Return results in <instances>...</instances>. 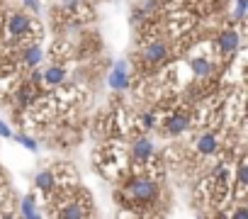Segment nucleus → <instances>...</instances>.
Listing matches in <instances>:
<instances>
[{
  "label": "nucleus",
  "instance_id": "obj_6",
  "mask_svg": "<svg viewBox=\"0 0 248 219\" xmlns=\"http://www.w3.org/2000/svg\"><path fill=\"white\" fill-rule=\"evenodd\" d=\"M107 85L112 90H117V93L129 88V66H127V61H124V59H117L114 61V66H112V71L107 76Z\"/></svg>",
  "mask_w": 248,
  "mask_h": 219
},
{
  "label": "nucleus",
  "instance_id": "obj_17",
  "mask_svg": "<svg viewBox=\"0 0 248 219\" xmlns=\"http://www.w3.org/2000/svg\"><path fill=\"white\" fill-rule=\"evenodd\" d=\"M156 8H158V0H144V5H141L139 10H141V15H144V17H149V15H154V13H156Z\"/></svg>",
  "mask_w": 248,
  "mask_h": 219
},
{
  "label": "nucleus",
  "instance_id": "obj_5",
  "mask_svg": "<svg viewBox=\"0 0 248 219\" xmlns=\"http://www.w3.org/2000/svg\"><path fill=\"white\" fill-rule=\"evenodd\" d=\"M129 154H132V161L137 166H144V163H149L156 156V144L149 137H137L129 144Z\"/></svg>",
  "mask_w": 248,
  "mask_h": 219
},
{
  "label": "nucleus",
  "instance_id": "obj_13",
  "mask_svg": "<svg viewBox=\"0 0 248 219\" xmlns=\"http://www.w3.org/2000/svg\"><path fill=\"white\" fill-rule=\"evenodd\" d=\"M190 71L197 78H209L214 73V63L209 59H204V56H192L190 59Z\"/></svg>",
  "mask_w": 248,
  "mask_h": 219
},
{
  "label": "nucleus",
  "instance_id": "obj_16",
  "mask_svg": "<svg viewBox=\"0 0 248 219\" xmlns=\"http://www.w3.org/2000/svg\"><path fill=\"white\" fill-rule=\"evenodd\" d=\"M246 15H248V0H236V8H233V13H231V20L243 22Z\"/></svg>",
  "mask_w": 248,
  "mask_h": 219
},
{
  "label": "nucleus",
  "instance_id": "obj_8",
  "mask_svg": "<svg viewBox=\"0 0 248 219\" xmlns=\"http://www.w3.org/2000/svg\"><path fill=\"white\" fill-rule=\"evenodd\" d=\"M34 188H37L42 195L51 197V195L56 192V175H54V168H42V171H37V173H34Z\"/></svg>",
  "mask_w": 248,
  "mask_h": 219
},
{
  "label": "nucleus",
  "instance_id": "obj_9",
  "mask_svg": "<svg viewBox=\"0 0 248 219\" xmlns=\"http://www.w3.org/2000/svg\"><path fill=\"white\" fill-rule=\"evenodd\" d=\"M141 56H144V61L149 66H158V63H163L168 59V47L163 42H149L144 47V54Z\"/></svg>",
  "mask_w": 248,
  "mask_h": 219
},
{
  "label": "nucleus",
  "instance_id": "obj_7",
  "mask_svg": "<svg viewBox=\"0 0 248 219\" xmlns=\"http://www.w3.org/2000/svg\"><path fill=\"white\" fill-rule=\"evenodd\" d=\"M217 49H219V54H224V56H233L238 49H241V34L236 32V30H224L219 37H217Z\"/></svg>",
  "mask_w": 248,
  "mask_h": 219
},
{
  "label": "nucleus",
  "instance_id": "obj_20",
  "mask_svg": "<svg viewBox=\"0 0 248 219\" xmlns=\"http://www.w3.org/2000/svg\"><path fill=\"white\" fill-rule=\"evenodd\" d=\"M10 134H13V129L8 127V122L0 120V137H3V139H10Z\"/></svg>",
  "mask_w": 248,
  "mask_h": 219
},
{
  "label": "nucleus",
  "instance_id": "obj_3",
  "mask_svg": "<svg viewBox=\"0 0 248 219\" xmlns=\"http://www.w3.org/2000/svg\"><path fill=\"white\" fill-rule=\"evenodd\" d=\"M93 204H90V200H88V195L85 192H80V197H68V200H63V204H59V217L61 219H80V217H88L93 209H90Z\"/></svg>",
  "mask_w": 248,
  "mask_h": 219
},
{
  "label": "nucleus",
  "instance_id": "obj_11",
  "mask_svg": "<svg viewBox=\"0 0 248 219\" xmlns=\"http://www.w3.org/2000/svg\"><path fill=\"white\" fill-rule=\"evenodd\" d=\"M66 80V68H63V63H51L44 73H42V83L46 85V88H59L61 83Z\"/></svg>",
  "mask_w": 248,
  "mask_h": 219
},
{
  "label": "nucleus",
  "instance_id": "obj_14",
  "mask_svg": "<svg viewBox=\"0 0 248 219\" xmlns=\"http://www.w3.org/2000/svg\"><path fill=\"white\" fill-rule=\"evenodd\" d=\"M20 214L25 217V219H34V217H39L42 212H39V200H37V195L34 192H30V195H25L22 200H20Z\"/></svg>",
  "mask_w": 248,
  "mask_h": 219
},
{
  "label": "nucleus",
  "instance_id": "obj_1",
  "mask_svg": "<svg viewBox=\"0 0 248 219\" xmlns=\"http://www.w3.org/2000/svg\"><path fill=\"white\" fill-rule=\"evenodd\" d=\"M122 192H124V197L129 200V207H151L158 200L161 185H158L156 178L137 173V175H132L127 180V185H124Z\"/></svg>",
  "mask_w": 248,
  "mask_h": 219
},
{
  "label": "nucleus",
  "instance_id": "obj_21",
  "mask_svg": "<svg viewBox=\"0 0 248 219\" xmlns=\"http://www.w3.org/2000/svg\"><path fill=\"white\" fill-rule=\"evenodd\" d=\"M22 3H25V8H27V10L39 13V3H37V0H22Z\"/></svg>",
  "mask_w": 248,
  "mask_h": 219
},
{
  "label": "nucleus",
  "instance_id": "obj_2",
  "mask_svg": "<svg viewBox=\"0 0 248 219\" xmlns=\"http://www.w3.org/2000/svg\"><path fill=\"white\" fill-rule=\"evenodd\" d=\"M5 34L10 37V39H15V42H22V39H27V37H32L34 34V25H32V20L25 15V13H10L8 17H5Z\"/></svg>",
  "mask_w": 248,
  "mask_h": 219
},
{
  "label": "nucleus",
  "instance_id": "obj_12",
  "mask_svg": "<svg viewBox=\"0 0 248 219\" xmlns=\"http://www.w3.org/2000/svg\"><path fill=\"white\" fill-rule=\"evenodd\" d=\"M42 59H44V49H42L39 42H32V44H27L22 49V63L27 68H37L42 63Z\"/></svg>",
  "mask_w": 248,
  "mask_h": 219
},
{
  "label": "nucleus",
  "instance_id": "obj_10",
  "mask_svg": "<svg viewBox=\"0 0 248 219\" xmlns=\"http://www.w3.org/2000/svg\"><path fill=\"white\" fill-rule=\"evenodd\" d=\"M195 151L200 156H214L219 151V137H217V132H204L202 137H197Z\"/></svg>",
  "mask_w": 248,
  "mask_h": 219
},
{
  "label": "nucleus",
  "instance_id": "obj_18",
  "mask_svg": "<svg viewBox=\"0 0 248 219\" xmlns=\"http://www.w3.org/2000/svg\"><path fill=\"white\" fill-rule=\"evenodd\" d=\"M156 127V115H151V112H144L141 115V129H154Z\"/></svg>",
  "mask_w": 248,
  "mask_h": 219
},
{
  "label": "nucleus",
  "instance_id": "obj_15",
  "mask_svg": "<svg viewBox=\"0 0 248 219\" xmlns=\"http://www.w3.org/2000/svg\"><path fill=\"white\" fill-rule=\"evenodd\" d=\"M10 139H15L17 144H22L27 151H34V154H37V149H39V144H37L32 137H27V134H20V132L15 134V132H13V134H10Z\"/></svg>",
  "mask_w": 248,
  "mask_h": 219
},
{
  "label": "nucleus",
  "instance_id": "obj_4",
  "mask_svg": "<svg viewBox=\"0 0 248 219\" xmlns=\"http://www.w3.org/2000/svg\"><path fill=\"white\" fill-rule=\"evenodd\" d=\"M163 127H166L168 137H178V134H183V132H187L192 127V112H187V110L180 107V110H175V112H170L166 117Z\"/></svg>",
  "mask_w": 248,
  "mask_h": 219
},
{
  "label": "nucleus",
  "instance_id": "obj_19",
  "mask_svg": "<svg viewBox=\"0 0 248 219\" xmlns=\"http://www.w3.org/2000/svg\"><path fill=\"white\" fill-rule=\"evenodd\" d=\"M226 217H231V219H248V207L246 204H238V209L229 212Z\"/></svg>",
  "mask_w": 248,
  "mask_h": 219
}]
</instances>
